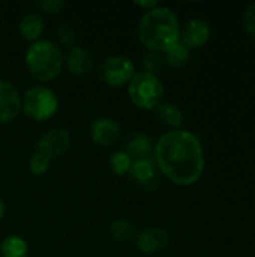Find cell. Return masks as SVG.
I'll list each match as a JSON object with an SVG mask.
<instances>
[{"label": "cell", "instance_id": "cell-1", "mask_svg": "<svg viewBox=\"0 0 255 257\" xmlns=\"http://www.w3.org/2000/svg\"><path fill=\"white\" fill-rule=\"evenodd\" d=\"M152 158L161 175L179 187H191L198 182L206 166L200 139L186 130L162 134L155 142Z\"/></svg>", "mask_w": 255, "mask_h": 257}, {"label": "cell", "instance_id": "cell-2", "mask_svg": "<svg viewBox=\"0 0 255 257\" xmlns=\"http://www.w3.org/2000/svg\"><path fill=\"white\" fill-rule=\"evenodd\" d=\"M137 36L149 51L162 54L180 38V23L176 12L161 5L144 12L137 26Z\"/></svg>", "mask_w": 255, "mask_h": 257}, {"label": "cell", "instance_id": "cell-3", "mask_svg": "<svg viewBox=\"0 0 255 257\" xmlns=\"http://www.w3.org/2000/svg\"><path fill=\"white\" fill-rule=\"evenodd\" d=\"M24 63L29 74L39 83H48L57 78L65 66V56L59 44L39 39L29 45Z\"/></svg>", "mask_w": 255, "mask_h": 257}, {"label": "cell", "instance_id": "cell-4", "mask_svg": "<svg viewBox=\"0 0 255 257\" xmlns=\"http://www.w3.org/2000/svg\"><path fill=\"white\" fill-rule=\"evenodd\" d=\"M59 98L54 90L38 84L21 95V111L35 122L50 120L59 110Z\"/></svg>", "mask_w": 255, "mask_h": 257}, {"label": "cell", "instance_id": "cell-5", "mask_svg": "<svg viewBox=\"0 0 255 257\" xmlns=\"http://www.w3.org/2000/svg\"><path fill=\"white\" fill-rule=\"evenodd\" d=\"M165 89L158 75L135 72L128 83V96L131 102L141 110H155L164 98Z\"/></svg>", "mask_w": 255, "mask_h": 257}, {"label": "cell", "instance_id": "cell-6", "mask_svg": "<svg viewBox=\"0 0 255 257\" xmlns=\"http://www.w3.org/2000/svg\"><path fill=\"white\" fill-rule=\"evenodd\" d=\"M98 75L101 81L110 87L128 86L135 75V65L128 56H108L98 65Z\"/></svg>", "mask_w": 255, "mask_h": 257}, {"label": "cell", "instance_id": "cell-7", "mask_svg": "<svg viewBox=\"0 0 255 257\" xmlns=\"http://www.w3.org/2000/svg\"><path fill=\"white\" fill-rule=\"evenodd\" d=\"M72 145V137L68 130L54 126L47 130L36 142V152L45 155L50 161L63 157Z\"/></svg>", "mask_w": 255, "mask_h": 257}, {"label": "cell", "instance_id": "cell-8", "mask_svg": "<svg viewBox=\"0 0 255 257\" xmlns=\"http://www.w3.org/2000/svg\"><path fill=\"white\" fill-rule=\"evenodd\" d=\"M126 176L135 187L149 193L156 191L161 187V179H162V175L158 166L155 164L153 158L135 160Z\"/></svg>", "mask_w": 255, "mask_h": 257}, {"label": "cell", "instance_id": "cell-9", "mask_svg": "<svg viewBox=\"0 0 255 257\" xmlns=\"http://www.w3.org/2000/svg\"><path fill=\"white\" fill-rule=\"evenodd\" d=\"M134 241L140 253L146 256H153L168 247L170 233L165 227L152 226V227L143 229L141 232H137V236Z\"/></svg>", "mask_w": 255, "mask_h": 257}, {"label": "cell", "instance_id": "cell-10", "mask_svg": "<svg viewBox=\"0 0 255 257\" xmlns=\"http://www.w3.org/2000/svg\"><path fill=\"white\" fill-rule=\"evenodd\" d=\"M21 111V93L8 80L0 78V123L14 122Z\"/></svg>", "mask_w": 255, "mask_h": 257}, {"label": "cell", "instance_id": "cell-11", "mask_svg": "<svg viewBox=\"0 0 255 257\" xmlns=\"http://www.w3.org/2000/svg\"><path fill=\"white\" fill-rule=\"evenodd\" d=\"M210 39V27L203 18H191L180 27L179 41L191 51L206 45Z\"/></svg>", "mask_w": 255, "mask_h": 257}, {"label": "cell", "instance_id": "cell-12", "mask_svg": "<svg viewBox=\"0 0 255 257\" xmlns=\"http://www.w3.org/2000/svg\"><path fill=\"white\" fill-rule=\"evenodd\" d=\"M122 136V128L117 120L111 117H98L90 125V137L93 143L102 148L114 146Z\"/></svg>", "mask_w": 255, "mask_h": 257}, {"label": "cell", "instance_id": "cell-13", "mask_svg": "<svg viewBox=\"0 0 255 257\" xmlns=\"http://www.w3.org/2000/svg\"><path fill=\"white\" fill-rule=\"evenodd\" d=\"M65 66L72 75L86 77L95 69V59L89 50L74 45L68 50L65 56Z\"/></svg>", "mask_w": 255, "mask_h": 257}, {"label": "cell", "instance_id": "cell-14", "mask_svg": "<svg viewBox=\"0 0 255 257\" xmlns=\"http://www.w3.org/2000/svg\"><path fill=\"white\" fill-rule=\"evenodd\" d=\"M153 146L155 142L152 137L143 131H132L125 140V152L135 161V160H144L152 158L153 155Z\"/></svg>", "mask_w": 255, "mask_h": 257}, {"label": "cell", "instance_id": "cell-15", "mask_svg": "<svg viewBox=\"0 0 255 257\" xmlns=\"http://www.w3.org/2000/svg\"><path fill=\"white\" fill-rule=\"evenodd\" d=\"M44 27H45V23L39 12L26 14L18 24L20 36L23 38V41L30 42V44L41 39V36L44 33Z\"/></svg>", "mask_w": 255, "mask_h": 257}, {"label": "cell", "instance_id": "cell-16", "mask_svg": "<svg viewBox=\"0 0 255 257\" xmlns=\"http://www.w3.org/2000/svg\"><path fill=\"white\" fill-rule=\"evenodd\" d=\"M155 111H156V119L162 125L171 128V131L180 130V126L183 125L185 114H183L182 108L173 102H161L155 108Z\"/></svg>", "mask_w": 255, "mask_h": 257}, {"label": "cell", "instance_id": "cell-17", "mask_svg": "<svg viewBox=\"0 0 255 257\" xmlns=\"http://www.w3.org/2000/svg\"><path fill=\"white\" fill-rule=\"evenodd\" d=\"M29 245L24 238L18 235L6 236L0 244V257H27Z\"/></svg>", "mask_w": 255, "mask_h": 257}, {"label": "cell", "instance_id": "cell-18", "mask_svg": "<svg viewBox=\"0 0 255 257\" xmlns=\"http://www.w3.org/2000/svg\"><path fill=\"white\" fill-rule=\"evenodd\" d=\"M108 232L116 242H129L137 236L135 226L125 218H117L111 221V224L108 226Z\"/></svg>", "mask_w": 255, "mask_h": 257}, {"label": "cell", "instance_id": "cell-19", "mask_svg": "<svg viewBox=\"0 0 255 257\" xmlns=\"http://www.w3.org/2000/svg\"><path fill=\"white\" fill-rule=\"evenodd\" d=\"M162 56L165 63L170 65L171 68H182L188 63L191 57V51L179 41L174 45H171L167 51H164Z\"/></svg>", "mask_w": 255, "mask_h": 257}, {"label": "cell", "instance_id": "cell-20", "mask_svg": "<svg viewBox=\"0 0 255 257\" xmlns=\"http://www.w3.org/2000/svg\"><path fill=\"white\" fill-rule=\"evenodd\" d=\"M134 160L125 152V151H116L108 158V167L116 176H125L128 175Z\"/></svg>", "mask_w": 255, "mask_h": 257}, {"label": "cell", "instance_id": "cell-21", "mask_svg": "<svg viewBox=\"0 0 255 257\" xmlns=\"http://www.w3.org/2000/svg\"><path fill=\"white\" fill-rule=\"evenodd\" d=\"M141 65H143V72H147V74H152V75H158L162 71V68L165 65V60H164L162 54L149 51L143 57Z\"/></svg>", "mask_w": 255, "mask_h": 257}, {"label": "cell", "instance_id": "cell-22", "mask_svg": "<svg viewBox=\"0 0 255 257\" xmlns=\"http://www.w3.org/2000/svg\"><path fill=\"white\" fill-rule=\"evenodd\" d=\"M50 166H51V161H50L45 155H42V154H39V152H35V154L30 157V160H29V170H30L32 175H35V176H42V175H45V173L50 170Z\"/></svg>", "mask_w": 255, "mask_h": 257}, {"label": "cell", "instance_id": "cell-23", "mask_svg": "<svg viewBox=\"0 0 255 257\" xmlns=\"http://www.w3.org/2000/svg\"><path fill=\"white\" fill-rule=\"evenodd\" d=\"M68 2L66 0H38L33 2V6L42 12V14H48V15H56L59 12H62L66 8Z\"/></svg>", "mask_w": 255, "mask_h": 257}, {"label": "cell", "instance_id": "cell-24", "mask_svg": "<svg viewBox=\"0 0 255 257\" xmlns=\"http://www.w3.org/2000/svg\"><path fill=\"white\" fill-rule=\"evenodd\" d=\"M57 41L65 47H74L75 42V30L69 23H62L57 27Z\"/></svg>", "mask_w": 255, "mask_h": 257}, {"label": "cell", "instance_id": "cell-25", "mask_svg": "<svg viewBox=\"0 0 255 257\" xmlns=\"http://www.w3.org/2000/svg\"><path fill=\"white\" fill-rule=\"evenodd\" d=\"M242 23H243V29H245L246 35L255 41V2L248 5L246 9L243 11Z\"/></svg>", "mask_w": 255, "mask_h": 257}, {"label": "cell", "instance_id": "cell-26", "mask_svg": "<svg viewBox=\"0 0 255 257\" xmlns=\"http://www.w3.org/2000/svg\"><path fill=\"white\" fill-rule=\"evenodd\" d=\"M137 6H140V8H143V9H146V12L147 11H152V9H155V8H158L159 6V2L158 0H149V2H144V0H137V2H134Z\"/></svg>", "mask_w": 255, "mask_h": 257}, {"label": "cell", "instance_id": "cell-27", "mask_svg": "<svg viewBox=\"0 0 255 257\" xmlns=\"http://www.w3.org/2000/svg\"><path fill=\"white\" fill-rule=\"evenodd\" d=\"M5 212H6V205H5L3 199L0 197V221H2L3 217H5Z\"/></svg>", "mask_w": 255, "mask_h": 257}]
</instances>
